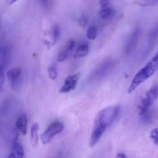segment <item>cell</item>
Returning <instances> with one entry per match:
<instances>
[{
  "label": "cell",
  "instance_id": "obj_7",
  "mask_svg": "<svg viewBox=\"0 0 158 158\" xmlns=\"http://www.w3.org/2000/svg\"><path fill=\"white\" fill-rule=\"evenodd\" d=\"M89 50L88 45L86 43L81 44L77 49L74 55V58L75 59H79L83 58L87 55Z\"/></svg>",
  "mask_w": 158,
  "mask_h": 158
},
{
  "label": "cell",
  "instance_id": "obj_14",
  "mask_svg": "<svg viewBox=\"0 0 158 158\" xmlns=\"http://www.w3.org/2000/svg\"><path fill=\"white\" fill-rule=\"evenodd\" d=\"M158 2L157 1H137L135 2L137 4L139 5L140 7H149V6H152L155 5Z\"/></svg>",
  "mask_w": 158,
  "mask_h": 158
},
{
  "label": "cell",
  "instance_id": "obj_4",
  "mask_svg": "<svg viewBox=\"0 0 158 158\" xmlns=\"http://www.w3.org/2000/svg\"><path fill=\"white\" fill-rule=\"evenodd\" d=\"M24 152L21 144L17 141H15L12 148L11 152L9 158H24Z\"/></svg>",
  "mask_w": 158,
  "mask_h": 158
},
{
  "label": "cell",
  "instance_id": "obj_18",
  "mask_svg": "<svg viewBox=\"0 0 158 158\" xmlns=\"http://www.w3.org/2000/svg\"><path fill=\"white\" fill-rule=\"evenodd\" d=\"M69 53H67L65 51H62L60 52L58 54L57 57V60L59 62H61L66 60Z\"/></svg>",
  "mask_w": 158,
  "mask_h": 158
},
{
  "label": "cell",
  "instance_id": "obj_19",
  "mask_svg": "<svg viewBox=\"0 0 158 158\" xmlns=\"http://www.w3.org/2000/svg\"><path fill=\"white\" fill-rule=\"evenodd\" d=\"M3 67L0 68V87L2 88L4 81V72Z\"/></svg>",
  "mask_w": 158,
  "mask_h": 158
},
{
  "label": "cell",
  "instance_id": "obj_11",
  "mask_svg": "<svg viewBox=\"0 0 158 158\" xmlns=\"http://www.w3.org/2000/svg\"><path fill=\"white\" fill-rule=\"evenodd\" d=\"M8 48L7 46H4L1 47V67H4L7 62V56L8 54Z\"/></svg>",
  "mask_w": 158,
  "mask_h": 158
},
{
  "label": "cell",
  "instance_id": "obj_9",
  "mask_svg": "<svg viewBox=\"0 0 158 158\" xmlns=\"http://www.w3.org/2000/svg\"><path fill=\"white\" fill-rule=\"evenodd\" d=\"M22 70L19 68H15L11 69L8 71L7 76L8 79L11 82L14 83L18 80L21 75Z\"/></svg>",
  "mask_w": 158,
  "mask_h": 158
},
{
  "label": "cell",
  "instance_id": "obj_8",
  "mask_svg": "<svg viewBox=\"0 0 158 158\" xmlns=\"http://www.w3.org/2000/svg\"><path fill=\"white\" fill-rule=\"evenodd\" d=\"M145 97L152 103L158 97V85H155L145 93Z\"/></svg>",
  "mask_w": 158,
  "mask_h": 158
},
{
  "label": "cell",
  "instance_id": "obj_5",
  "mask_svg": "<svg viewBox=\"0 0 158 158\" xmlns=\"http://www.w3.org/2000/svg\"><path fill=\"white\" fill-rule=\"evenodd\" d=\"M16 128L23 135L27 133V119L26 115L22 114L17 118L15 123Z\"/></svg>",
  "mask_w": 158,
  "mask_h": 158
},
{
  "label": "cell",
  "instance_id": "obj_10",
  "mask_svg": "<svg viewBox=\"0 0 158 158\" xmlns=\"http://www.w3.org/2000/svg\"><path fill=\"white\" fill-rule=\"evenodd\" d=\"M98 35V29L95 25H90L87 31V37L90 40H94Z\"/></svg>",
  "mask_w": 158,
  "mask_h": 158
},
{
  "label": "cell",
  "instance_id": "obj_6",
  "mask_svg": "<svg viewBox=\"0 0 158 158\" xmlns=\"http://www.w3.org/2000/svg\"><path fill=\"white\" fill-rule=\"evenodd\" d=\"M39 130V125L37 123H34L31 128V137L30 141L31 145L33 147H36L38 142V131Z\"/></svg>",
  "mask_w": 158,
  "mask_h": 158
},
{
  "label": "cell",
  "instance_id": "obj_12",
  "mask_svg": "<svg viewBox=\"0 0 158 158\" xmlns=\"http://www.w3.org/2000/svg\"><path fill=\"white\" fill-rule=\"evenodd\" d=\"M114 13V11L113 10L112 8L108 7L102 9V10L99 12V15L101 18H109L113 15Z\"/></svg>",
  "mask_w": 158,
  "mask_h": 158
},
{
  "label": "cell",
  "instance_id": "obj_22",
  "mask_svg": "<svg viewBox=\"0 0 158 158\" xmlns=\"http://www.w3.org/2000/svg\"><path fill=\"white\" fill-rule=\"evenodd\" d=\"M116 158H127L126 155L125 153L122 152H119L117 153L116 155Z\"/></svg>",
  "mask_w": 158,
  "mask_h": 158
},
{
  "label": "cell",
  "instance_id": "obj_3",
  "mask_svg": "<svg viewBox=\"0 0 158 158\" xmlns=\"http://www.w3.org/2000/svg\"><path fill=\"white\" fill-rule=\"evenodd\" d=\"M81 77L80 73L69 76L66 77L64 84L60 90V93H66L74 90L76 87L78 80Z\"/></svg>",
  "mask_w": 158,
  "mask_h": 158
},
{
  "label": "cell",
  "instance_id": "obj_20",
  "mask_svg": "<svg viewBox=\"0 0 158 158\" xmlns=\"http://www.w3.org/2000/svg\"><path fill=\"white\" fill-rule=\"evenodd\" d=\"M87 22V19L86 17L85 16H82L79 19V21H78V23L80 26L85 27L86 25Z\"/></svg>",
  "mask_w": 158,
  "mask_h": 158
},
{
  "label": "cell",
  "instance_id": "obj_16",
  "mask_svg": "<svg viewBox=\"0 0 158 158\" xmlns=\"http://www.w3.org/2000/svg\"><path fill=\"white\" fill-rule=\"evenodd\" d=\"M150 137L153 143L158 146V128H154L152 130Z\"/></svg>",
  "mask_w": 158,
  "mask_h": 158
},
{
  "label": "cell",
  "instance_id": "obj_1",
  "mask_svg": "<svg viewBox=\"0 0 158 158\" xmlns=\"http://www.w3.org/2000/svg\"><path fill=\"white\" fill-rule=\"evenodd\" d=\"M157 71H158V51L152 59L135 76L127 89V93H132L142 83L152 76Z\"/></svg>",
  "mask_w": 158,
  "mask_h": 158
},
{
  "label": "cell",
  "instance_id": "obj_24",
  "mask_svg": "<svg viewBox=\"0 0 158 158\" xmlns=\"http://www.w3.org/2000/svg\"><path fill=\"white\" fill-rule=\"evenodd\" d=\"M15 1H10V4H12L13 2H15Z\"/></svg>",
  "mask_w": 158,
  "mask_h": 158
},
{
  "label": "cell",
  "instance_id": "obj_17",
  "mask_svg": "<svg viewBox=\"0 0 158 158\" xmlns=\"http://www.w3.org/2000/svg\"><path fill=\"white\" fill-rule=\"evenodd\" d=\"M75 46V41L73 40H69L65 45L64 51L66 52L67 53H69L74 49Z\"/></svg>",
  "mask_w": 158,
  "mask_h": 158
},
{
  "label": "cell",
  "instance_id": "obj_21",
  "mask_svg": "<svg viewBox=\"0 0 158 158\" xmlns=\"http://www.w3.org/2000/svg\"><path fill=\"white\" fill-rule=\"evenodd\" d=\"M109 3H110V1L108 0H103V1H101L99 2V5H100L102 9L108 7Z\"/></svg>",
  "mask_w": 158,
  "mask_h": 158
},
{
  "label": "cell",
  "instance_id": "obj_13",
  "mask_svg": "<svg viewBox=\"0 0 158 158\" xmlns=\"http://www.w3.org/2000/svg\"><path fill=\"white\" fill-rule=\"evenodd\" d=\"M60 34V27L58 25H54L52 27V36L53 40V44H55L58 41Z\"/></svg>",
  "mask_w": 158,
  "mask_h": 158
},
{
  "label": "cell",
  "instance_id": "obj_15",
  "mask_svg": "<svg viewBox=\"0 0 158 158\" xmlns=\"http://www.w3.org/2000/svg\"><path fill=\"white\" fill-rule=\"evenodd\" d=\"M48 72L51 79L52 80H55L57 78L58 73H57V69L55 66L52 65L49 67L48 68Z\"/></svg>",
  "mask_w": 158,
  "mask_h": 158
},
{
  "label": "cell",
  "instance_id": "obj_2",
  "mask_svg": "<svg viewBox=\"0 0 158 158\" xmlns=\"http://www.w3.org/2000/svg\"><path fill=\"white\" fill-rule=\"evenodd\" d=\"M64 129V125L61 122H54L50 125L48 129L41 135V139L43 144L50 142L52 138L60 134Z\"/></svg>",
  "mask_w": 158,
  "mask_h": 158
},
{
  "label": "cell",
  "instance_id": "obj_23",
  "mask_svg": "<svg viewBox=\"0 0 158 158\" xmlns=\"http://www.w3.org/2000/svg\"><path fill=\"white\" fill-rule=\"evenodd\" d=\"M43 42H44V44L47 46V48H50L51 45L50 43L47 40H45L43 41Z\"/></svg>",
  "mask_w": 158,
  "mask_h": 158
}]
</instances>
